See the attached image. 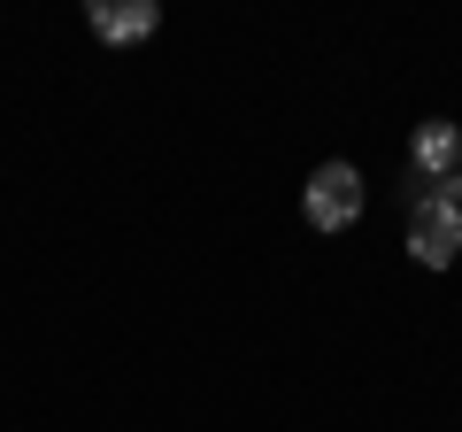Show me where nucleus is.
Here are the masks:
<instances>
[{
	"mask_svg": "<svg viewBox=\"0 0 462 432\" xmlns=\"http://www.w3.org/2000/svg\"><path fill=\"white\" fill-rule=\"evenodd\" d=\"M409 255L424 270H447L462 255V201H455V185H424V193L409 201Z\"/></svg>",
	"mask_w": 462,
	"mask_h": 432,
	"instance_id": "obj_1",
	"label": "nucleus"
},
{
	"mask_svg": "<svg viewBox=\"0 0 462 432\" xmlns=\"http://www.w3.org/2000/svg\"><path fill=\"white\" fill-rule=\"evenodd\" d=\"M355 216H363V170L355 163H324L309 178V224L316 232H346Z\"/></svg>",
	"mask_w": 462,
	"mask_h": 432,
	"instance_id": "obj_2",
	"label": "nucleus"
},
{
	"mask_svg": "<svg viewBox=\"0 0 462 432\" xmlns=\"http://www.w3.org/2000/svg\"><path fill=\"white\" fill-rule=\"evenodd\" d=\"M85 23H93V39H108V47H132V39H147L162 16H154V0H93Z\"/></svg>",
	"mask_w": 462,
	"mask_h": 432,
	"instance_id": "obj_3",
	"label": "nucleus"
},
{
	"mask_svg": "<svg viewBox=\"0 0 462 432\" xmlns=\"http://www.w3.org/2000/svg\"><path fill=\"white\" fill-rule=\"evenodd\" d=\"M462 170V132L447 117H431V124H416V178L424 185H447Z\"/></svg>",
	"mask_w": 462,
	"mask_h": 432,
	"instance_id": "obj_4",
	"label": "nucleus"
},
{
	"mask_svg": "<svg viewBox=\"0 0 462 432\" xmlns=\"http://www.w3.org/2000/svg\"><path fill=\"white\" fill-rule=\"evenodd\" d=\"M447 185H455V201H462V170H455V178H447Z\"/></svg>",
	"mask_w": 462,
	"mask_h": 432,
	"instance_id": "obj_5",
	"label": "nucleus"
}]
</instances>
